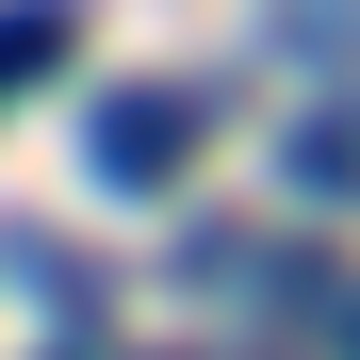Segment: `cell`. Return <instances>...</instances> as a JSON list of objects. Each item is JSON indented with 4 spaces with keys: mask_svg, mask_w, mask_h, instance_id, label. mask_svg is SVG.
Returning <instances> with one entry per match:
<instances>
[{
    "mask_svg": "<svg viewBox=\"0 0 360 360\" xmlns=\"http://www.w3.org/2000/svg\"><path fill=\"white\" fill-rule=\"evenodd\" d=\"M82 164L115 180V197H164V180L197 164V98H180V82H115L98 131H82Z\"/></svg>",
    "mask_w": 360,
    "mask_h": 360,
    "instance_id": "1",
    "label": "cell"
},
{
    "mask_svg": "<svg viewBox=\"0 0 360 360\" xmlns=\"http://www.w3.org/2000/svg\"><path fill=\"white\" fill-rule=\"evenodd\" d=\"M66 49H82V17H66V0H0V82H49Z\"/></svg>",
    "mask_w": 360,
    "mask_h": 360,
    "instance_id": "2",
    "label": "cell"
},
{
    "mask_svg": "<svg viewBox=\"0 0 360 360\" xmlns=\"http://www.w3.org/2000/svg\"><path fill=\"white\" fill-rule=\"evenodd\" d=\"M278 180L328 213V197H344V115H295V131H278Z\"/></svg>",
    "mask_w": 360,
    "mask_h": 360,
    "instance_id": "3",
    "label": "cell"
},
{
    "mask_svg": "<svg viewBox=\"0 0 360 360\" xmlns=\"http://www.w3.org/2000/svg\"><path fill=\"white\" fill-rule=\"evenodd\" d=\"M0 262H17V295H33V311H82V262H49L33 229H17V246H0Z\"/></svg>",
    "mask_w": 360,
    "mask_h": 360,
    "instance_id": "4",
    "label": "cell"
}]
</instances>
